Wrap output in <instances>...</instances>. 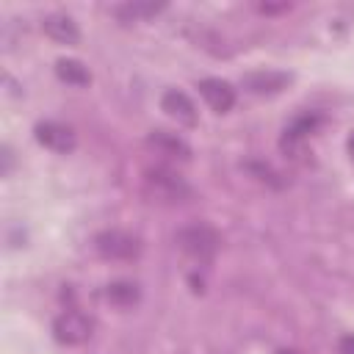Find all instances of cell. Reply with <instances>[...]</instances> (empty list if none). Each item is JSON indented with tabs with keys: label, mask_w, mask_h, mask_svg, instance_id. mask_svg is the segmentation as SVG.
I'll return each instance as SVG.
<instances>
[{
	"label": "cell",
	"mask_w": 354,
	"mask_h": 354,
	"mask_svg": "<svg viewBox=\"0 0 354 354\" xmlns=\"http://www.w3.org/2000/svg\"><path fill=\"white\" fill-rule=\"evenodd\" d=\"M174 241H177V246L188 254V257H194V260H199V263H205V260H210L213 254H216V249H218V232L213 230V227H207V224H188V227H183L177 235H174Z\"/></svg>",
	"instance_id": "cell-1"
},
{
	"label": "cell",
	"mask_w": 354,
	"mask_h": 354,
	"mask_svg": "<svg viewBox=\"0 0 354 354\" xmlns=\"http://www.w3.org/2000/svg\"><path fill=\"white\" fill-rule=\"evenodd\" d=\"M147 191L160 202H183L191 196V185L166 166H155L147 171Z\"/></svg>",
	"instance_id": "cell-2"
},
{
	"label": "cell",
	"mask_w": 354,
	"mask_h": 354,
	"mask_svg": "<svg viewBox=\"0 0 354 354\" xmlns=\"http://www.w3.org/2000/svg\"><path fill=\"white\" fill-rule=\"evenodd\" d=\"M53 335L58 343L66 346H80L91 337V318L83 315L80 310H64L55 321H53Z\"/></svg>",
	"instance_id": "cell-4"
},
{
	"label": "cell",
	"mask_w": 354,
	"mask_h": 354,
	"mask_svg": "<svg viewBox=\"0 0 354 354\" xmlns=\"http://www.w3.org/2000/svg\"><path fill=\"white\" fill-rule=\"evenodd\" d=\"M147 144H149L155 152L169 155V158H180V160H188V158H191V147H188L180 136L166 133V130H155V133H149Z\"/></svg>",
	"instance_id": "cell-9"
},
{
	"label": "cell",
	"mask_w": 354,
	"mask_h": 354,
	"mask_svg": "<svg viewBox=\"0 0 354 354\" xmlns=\"http://www.w3.org/2000/svg\"><path fill=\"white\" fill-rule=\"evenodd\" d=\"M55 72H58L61 80H66V83H72V86H86V83L91 80L88 69H86L80 61H72V58H61V61L55 64Z\"/></svg>",
	"instance_id": "cell-12"
},
{
	"label": "cell",
	"mask_w": 354,
	"mask_h": 354,
	"mask_svg": "<svg viewBox=\"0 0 354 354\" xmlns=\"http://www.w3.org/2000/svg\"><path fill=\"white\" fill-rule=\"evenodd\" d=\"M36 141L44 144L53 152H61V155L72 152L75 144H77L75 141V133L66 124H61V122H39L36 124Z\"/></svg>",
	"instance_id": "cell-5"
},
{
	"label": "cell",
	"mask_w": 354,
	"mask_h": 354,
	"mask_svg": "<svg viewBox=\"0 0 354 354\" xmlns=\"http://www.w3.org/2000/svg\"><path fill=\"white\" fill-rule=\"evenodd\" d=\"M279 354H296V351H288V348H282V351H279Z\"/></svg>",
	"instance_id": "cell-16"
},
{
	"label": "cell",
	"mask_w": 354,
	"mask_h": 354,
	"mask_svg": "<svg viewBox=\"0 0 354 354\" xmlns=\"http://www.w3.org/2000/svg\"><path fill=\"white\" fill-rule=\"evenodd\" d=\"M160 105H163V111H166L171 119L183 122V124H196V105L191 102V97H188V94H183V91L171 88V91H166V94H163Z\"/></svg>",
	"instance_id": "cell-8"
},
{
	"label": "cell",
	"mask_w": 354,
	"mask_h": 354,
	"mask_svg": "<svg viewBox=\"0 0 354 354\" xmlns=\"http://www.w3.org/2000/svg\"><path fill=\"white\" fill-rule=\"evenodd\" d=\"M138 296H141L138 285H136V282H127V279L111 282V285L105 288V299H108L111 304H116V307H133V304L138 301Z\"/></svg>",
	"instance_id": "cell-11"
},
{
	"label": "cell",
	"mask_w": 354,
	"mask_h": 354,
	"mask_svg": "<svg viewBox=\"0 0 354 354\" xmlns=\"http://www.w3.org/2000/svg\"><path fill=\"white\" fill-rule=\"evenodd\" d=\"M337 354H354V335L340 337V343H337Z\"/></svg>",
	"instance_id": "cell-14"
},
{
	"label": "cell",
	"mask_w": 354,
	"mask_h": 354,
	"mask_svg": "<svg viewBox=\"0 0 354 354\" xmlns=\"http://www.w3.org/2000/svg\"><path fill=\"white\" fill-rule=\"evenodd\" d=\"M41 28H44V33H47L53 41H58V44H77V41H80V28H77V22H75L72 17H66V14H50V17L41 22Z\"/></svg>",
	"instance_id": "cell-7"
},
{
	"label": "cell",
	"mask_w": 354,
	"mask_h": 354,
	"mask_svg": "<svg viewBox=\"0 0 354 354\" xmlns=\"http://www.w3.org/2000/svg\"><path fill=\"white\" fill-rule=\"evenodd\" d=\"M199 91H202L205 102H207L213 111H218V113H224V111H230V108L235 105V88H232L227 80H216V77L202 80V83H199Z\"/></svg>",
	"instance_id": "cell-6"
},
{
	"label": "cell",
	"mask_w": 354,
	"mask_h": 354,
	"mask_svg": "<svg viewBox=\"0 0 354 354\" xmlns=\"http://www.w3.org/2000/svg\"><path fill=\"white\" fill-rule=\"evenodd\" d=\"M243 83H246V88L254 91V94H274V91L285 88V86L290 83V75L266 69V72H252V75H246Z\"/></svg>",
	"instance_id": "cell-10"
},
{
	"label": "cell",
	"mask_w": 354,
	"mask_h": 354,
	"mask_svg": "<svg viewBox=\"0 0 354 354\" xmlns=\"http://www.w3.org/2000/svg\"><path fill=\"white\" fill-rule=\"evenodd\" d=\"M348 149H351V155H354V136L348 138Z\"/></svg>",
	"instance_id": "cell-15"
},
{
	"label": "cell",
	"mask_w": 354,
	"mask_h": 354,
	"mask_svg": "<svg viewBox=\"0 0 354 354\" xmlns=\"http://www.w3.org/2000/svg\"><path fill=\"white\" fill-rule=\"evenodd\" d=\"M94 249L108 260H133L141 252V243L136 235L122 230H105L94 238Z\"/></svg>",
	"instance_id": "cell-3"
},
{
	"label": "cell",
	"mask_w": 354,
	"mask_h": 354,
	"mask_svg": "<svg viewBox=\"0 0 354 354\" xmlns=\"http://www.w3.org/2000/svg\"><path fill=\"white\" fill-rule=\"evenodd\" d=\"M158 11H163L160 3H127V6H116L113 14L124 22H133V19H144V17H155Z\"/></svg>",
	"instance_id": "cell-13"
}]
</instances>
